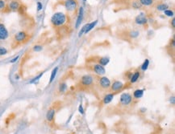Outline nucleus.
<instances>
[{
	"label": "nucleus",
	"mask_w": 175,
	"mask_h": 134,
	"mask_svg": "<svg viewBox=\"0 0 175 134\" xmlns=\"http://www.w3.org/2000/svg\"><path fill=\"white\" fill-rule=\"evenodd\" d=\"M83 16H84V9H83L82 6H81L79 8V11H78V18H77V21H76V24H75V28H78V27L81 25V22L83 20Z\"/></svg>",
	"instance_id": "11"
},
{
	"label": "nucleus",
	"mask_w": 175,
	"mask_h": 134,
	"mask_svg": "<svg viewBox=\"0 0 175 134\" xmlns=\"http://www.w3.org/2000/svg\"><path fill=\"white\" fill-rule=\"evenodd\" d=\"M8 52V51L6 49V47H3V46H0V56H3L6 55Z\"/></svg>",
	"instance_id": "28"
},
{
	"label": "nucleus",
	"mask_w": 175,
	"mask_h": 134,
	"mask_svg": "<svg viewBox=\"0 0 175 134\" xmlns=\"http://www.w3.org/2000/svg\"><path fill=\"white\" fill-rule=\"evenodd\" d=\"M170 23H171V25H172V28H174V27H175V19H174V17L172 18V20L170 21Z\"/></svg>",
	"instance_id": "36"
},
{
	"label": "nucleus",
	"mask_w": 175,
	"mask_h": 134,
	"mask_svg": "<svg viewBox=\"0 0 175 134\" xmlns=\"http://www.w3.org/2000/svg\"><path fill=\"white\" fill-rule=\"evenodd\" d=\"M58 69L59 68L58 67H56V68H54L53 69V71L51 72V75H50V79H49V84H51L53 80H54V79L56 77V74H57V72H58Z\"/></svg>",
	"instance_id": "19"
},
{
	"label": "nucleus",
	"mask_w": 175,
	"mask_h": 134,
	"mask_svg": "<svg viewBox=\"0 0 175 134\" xmlns=\"http://www.w3.org/2000/svg\"><path fill=\"white\" fill-rule=\"evenodd\" d=\"M99 83L100 87L103 89H108L111 87V80L106 76H102L99 79Z\"/></svg>",
	"instance_id": "6"
},
{
	"label": "nucleus",
	"mask_w": 175,
	"mask_h": 134,
	"mask_svg": "<svg viewBox=\"0 0 175 134\" xmlns=\"http://www.w3.org/2000/svg\"><path fill=\"white\" fill-rule=\"evenodd\" d=\"M164 14H165L166 16H168V17H174V11L170 9H166V11H164Z\"/></svg>",
	"instance_id": "25"
},
{
	"label": "nucleus",
	"mask_w": 175,
	"mask_h": 134,
	"mask_svg": "<svg viewBox=\"0 0 175 134\" xmlns=\"http://www.w3.org/2000/svg\"><path fill=\"white\" fill-rule=\"evenodd\" d=\"M169 101H170V103L172 104L173 105H174L175 100H174V96H173V97H170V99H169Z\"/></svg>",
	"instance_id": "35"
},
{
	"label": "nucleus",
	"mask_w": 175,
	"mask_h": 134,
	"mask_svg": "<svg viewBox=\"0 0 175 134\" xmlns=\"http://www.w3.org/2000/svg\"><path fill=\"white\" fill-rule=\"evenodd\" d=\"M98 22H99L98 20H94V21H93V22L88 23V26H87V28H86V31H85V34H87V33H89V32H90V31L92 30V29H94V27L97 25Z\"/></svg>",
	"instance_id": "16"
},
{
	"label": "nucleus",
	"mask_w": 175,
	"mask_h": 134,
	"mask_svg": "<svg viewBox=\"0 0 175 134\" xmlns=\"http://www.w3.org/2000/svg\"><path fill=\"white\" fill-rule=\"evenodd\" d=\"M140 76H141V72H139V71H136V72H135L134 73H132L131 78H130L131 84H135V83L139 80Z\"/></svg>",
	"instance_id": "15"
},
{
	"label": "nucleus",
	"mask_w": 175,
	"mask_h": 134,
	"mask_svg": "<svg viewBox=\"0 0 175 134\" xmlns=\"http://www.w3.org/2000/svg\"><path fill=\"white\" fill-rule=\"evenodd\" d=\"M119 102L124 106H128V105H129L132 102V97H131V95L128 93V92L121 94L120 98H119Z\"/></svg>",
	"instance_id": "2"
},
{
	"label": "nucleus",
	"mask_w": 175,
	"mask_h": 134,
	"mask_svg": "<svg viewBox=\"0 0 175 134\" xmlns=\"http://www.w3.org/2000/svg\"><path fill=\"white\" fill-rule=\"evenodd\" d=\"M142 6H149L153 4V0H140L139 1Z\"/></svg>",
	"instance_id": "22"
},
{
	"label": "nucleus",
	"mask_w": 175,
	"mask_h": 134,
	"mask_svg": "<svg viewBox=\"0 0 175 134\" xmlns=\"http://www.w3.org/2000/svg\"><path fill=\"white\" fill-rule=\"evenodd\" d=\"M87 26H88V23H86V24H85V25L81 28V31H79V33H78V37H81V36H82V35L85 34V31H86V30Z\"/></svg>",
	"instance_id": "30"
},
{
	"label": "nucleus",
	"mask_w": 175,
	"mask_h": 134,
	"mask_svg": "<svg viewBox=\"0 0 175 134\" xmlns=\"http://www.w3.org/2000/svg\"><path fill=\"white\" fill-rule=\"evenodd\" d=\"M44 75V72H41V73H40L39 75H36V77H34V78L32 79V80L29 82V84H36V82H37V81L39 80L41 77H42V75Z\"/></svg>",
	"instance_id": "23"
},
{
	"label": "nucleus",
	"mask_w": 175,
	"mask_h": 134,
	"mask_svg": "<svg viewBox=\"0 0 175 134\" xmlns=\"http://www.w3.org/2000/svg\"><path fill=\"white\" fill-rule=\"evenodd\" d=\"M144 91L143 89H136L133 92V97L136 99H140L144 96Z\"/></svg>",
	"instance_id": "17"
},
{
	"label": "nucleus",
	"mask_w": 175,
	"mask_h": 134,
	"mask_svg": "<svg viewBox=\"0 0 175 134\" xmlns=\"http://www.w3.org/2000/svg\"><path fill=\"white\" fill-rule=\"evenodd\" d=\"M135 23L137 25H144L148 23V19L144 13H141L135 18Z\"/></svg>",
	"instance_id": "7"
},
{
	"label": "nucleus",
	"mask_w": 175,
	"mask_h": 134,
	"mask_svg": "<svg viewBox=\"0 0 175 134\" xmlns=\"http://www.w3.org/2000/svg\"><path fill=\"white\" fill-rule=\"evenodd\" d=\"M168 8H169V5L166 4V3H160L156 6V10L159 11H164Z\"/></svg>",
	"instance_id": "20"
},
{
	"label": "nucleus",
	"mask_w": 175,
	"mask_h": 134,
	"mask_svg": "<svg viewBox=\"0 0 175 134\" xmlns=\"http://www.w3.org/2000/svg\"><path fill=\"white\" fill-rule=\"evenodd\" d=\"M67 89V84L65 82H63V83H61L59 85V91L60 92H65Z\"/></svg>",
	"instance_id": "24"
},
{
	"label": "nucleus",
	"mask_w": 175,
	"mask_h": 134,
	"mask_svg": "<svg viewBox=\"0 0 175 134\" xmlns=\"http://www.w3.org/2000/svg\"><path fill=\"white\" fill-rule=\"evenodd\" d=\"M32 49L36 52H39V51H41L43 50V46H41L40 44H36V45H35L34 47H32Z\"/></svg>",
	"instance_id": "27"
},
{
	"label": "nucleus",
	"mask_w": 175,
	"mask_h": 134,
	"mask_svg": "<svg viewBox=\"0 0 175 134\" xmlns=\"http://www.w3.org/2000/svg\"><path fill=\"white\" fill-rule=\"evenodd\" d=\"M149 59H144V63L141 64V71H146L148 68H149Z\"/></svg>",
	"instance_id": "21"
},
{
	"label": "nucleus",
	"mask_w": 175,
	"mask_h": 134,
	"mask_svg": "<svg viewBox=\"0 0 175 134\" xmlns=\"http://www.w3.org/2000/svg\"><path fill=\"white\" fill-rule=\"evenodd\" d=\"M55 109H50L49 111L47 112L46 114V119H47L48 121H53V119H54V116H55Z\"/></svg>",
	"instance_id": "14"
},
{
	"label": "nucleus",
	"mask_w": 175,
	"mask_h": 134,
	"mask_svg": "<svg viewBox=\"0 0 175 134\" xmlns=\"http://www.w3.org/2000/svg\"><path fill=\"white\" fill-rule=\"evenodd\" d=\"M78 111H79V112H80L81 114H84V109H83V107H82L81 104H80L79 107H78Z\"/></svg>",
	"instance_id": "33"
},
{
	"label": "nucleus",
	"mask_w": 175,
	"mask_h": 134,
	"mask_svg": "<svg viewBox=\"0 0 175 134\" xmlns=\"http://www.w3.org/2000/svg\"><path fill=\"white\" fill-rule=\"evenodd\" d=\"M28 37V35L25 32V31H19L17 32L15 36H14V39L17 43H23L24 41L27 40V39Z\"/></svg>",
	"instance_id": "3"
},
{
	"label": "nucleus",
	"mask_w": 175,
	"mask_h": 134,
	"mask_svg": "<svg viewBox=\"0 0 175 134\" xmlns=\"http://www.w3.org/2000/svg\"><path fill=\"white\" fill-rule=\"evenodd\" d=\"M131 6H132V7L135 8V9H139V8H141V6H142V5H141V3H140L139 1H135V2L132 3Z\"/></svg>",
	"instance_id": "29"
},
{
	"label": "nucleus",
	"mask_w": 175,
	"mask_h": 134,
	"mask_svg": "<svg viewBox=\"0 0 175 134\" xmlns=\"http://www.w3.org/2000/svg\"><path fill=\"white\" fill-rule=\"evenodd\" d=\"M92 69L95 74H97L98 75H105L106 73V69L103 66L100 65L99 63H96L92 66Z\"/></svg>",
	"instance_id": "8"
},
{
	"label": "nucleus",
	"mask_w": 175,
	"mask_h": 134,
	"mask_svg": "<svg viewBox=\"0 0 175 134\" xmlns=\"http://www.w3.org/2000/svg\"><path fill=\"white\" fill-rule=\"evenodd\" d=\"M110 62V59L108 57H102V58H100L99 59V61H98V63H99L100 65L103 66V67H105L106 65H107Z\"/></svg>",
	"instance_id": "18"
},
{
	"label": "nucleus",
	"mask_w": 175,
	"mask_h": 134,
	"mask_svg": "<svg viewBox=\"0 0 175 134\" xmlns=\"http://www.w3.org/2000/svg\"><path fill=\"white\" fill-rule=\"evenodd\" d=\"M111 89L112 91L113 92H119L120 90H122L124 88V84H123L121 81L116 80L113 82V84H111Z\"/></svg>",
	"instance_id": "9"
},
{
	"label": "nucleus",
	"mask_w": 175,
	"mask_h": 134,
	"mask_svg": "<svg viewBox=\"0 0 175 134\" xmlns=\"http://www.w3.org/2000/svg\"><path fill=\"white\" fill-rule=\"evenodd\" d=\"M94 82V78L91 75H84L81 78V84L85 86V87H88L91 86V84Z\"/></svg>",
	"instance_id": "5"
},
{
	"label": "nucleus",
	"mask_w": 175,
	"mask_h": 134,
	"mask_svg": "<svg viewBox=\"0 0 175 134\" xmlns=\"http://www.w3.org/2000/svg\"><path fill=\"white\" fill-rule=\"evenodd\" d=\"M67 17L63 12H56L51 17V23L55 27H61L66 22Z\"/></svg>",
	"instance_id": "1"
},
{
	"label": "nucleus",
	"mask_w": 175,
	"mask_h": 134,
	"mask_svg": "<svg viewBox=\"0 0 175 134\" xmlns=\"http://www.w3.org/2000/svg\"><path fill=\"white\" fill-rule=\"evenodd\" d=\"M139 35H140L139 31L134 30V31H131V32L129 33V36H130L131 38H132V39H135V38L138 37V36H139Z\"/></svg>",
	"instance_id": "26"
},
{
	"label": "nucleus",
	"mask_w": 175,
	"mask_h": 134,
	"mask_svg": "<svg viewBox=\"0 0 175 134\" xmlns=\"http://www.w3.org/2000/svg\"><path fill=\"white\" fill-rule=\"evenodd\" d=\"M65 6L68 11H74L78 6V1L77 0H66Z\"/></svg>",
	"instance_id": "4"
},
{
	"label": "nucleus",
	"mask_w": 175,
	"mask_h": 134,
	"mask_svg": "<svg viewBox=\"0 0 175 134\" xmlns=\"http://www.w3.org/2000/svg\"><path fill=\"white\" fill-rule=\"evenodd\" d=\"M19 56H16V57H15V58H14V59H11V61H10V62L11 63H16V61H17V60H18V59H19Z\"/></svg>",
	"instance_id": "34"
},
{
	"label": "nucleus",
	"mask_w": 175,
	"mask_h": 134,
	"mask_svg": "<svg viewBox=\"0 0 175 134\" xmlns=\"http://www.w3.org/2000/svg\"><path fill=\"white\" fill-rule=\"evenodd\" d=\"M8 6H9V9L11 10V11H18L19 9V7H20V4L18 1H11V2H10V3L8 4Z\"/></svg>",
	"instance_id": "12"
},
{
	"label": "nucleus",
	"mask_w": 175,
	"mask_h": 134,
	"mask_svg": "<svg viewBox=\"0 0 175 134\" xmlns=\"http://www.w3.org/2000/svg\"><path fill=\"white\" fill-rule=\"evenodd\" d=\"M42 8H43V5H42L41 2H37V3H36V10H37V11H41Z\"/></svg>",
	"instance_id": "31"
},
{
	"label": "nucleus",
	"mask_w": 175,
	"mask_h": 134,
	"mask_svg": "<svg viewBox=\"0 0 175 134\" xmlns=\"http://www.w3.org/2000/svg\"><path fill=\"white\" fill-rule=\"evenodd\" d=\"M5 6H6V3H5V1H3V0H0V11L2 9H4L5 8Z\"/></svg>",
	"instance_id": "32"
},
{
	"label": "nucleus",
	"mask_w": 175,
	"mask_h": 134,
	"mask_svg": "<svg viewBox=\"0 0 175 134\" xmlns=\"http://www.w3.org/2000/svg\"><path fill=\"white\" fill-rule=\"evenodd\" d=\"M9 37V32L4 24L0 23V40H5Z\"/></svg>",
	"instance_id": "10"
},
{
	"label": "nucleus",
	"mask_w": 175,
	"mask_h": 134,
	"mask_svg": "<svg viewBox=\"0 0 175 134\" xmlns=\"http://www.w3.org/2000/svg\"><path fill=\"white\" fill-rule=\"evenodd\" d=\"M83 1H84V2H86V0H83Z\"/></svg>",
	"instance_id": "37"
},
{
	"label": "nucleus",
	"mask_w": 175,
	"mask_h": 134,
	"mask_svg": "<svg viewBox=\"0 0 175 134\" xmlns=\"http://www.w3.org/2000/svg\"><path fill=\"white\" fill-rule=\"evenodd\" d=\"M114 97H115V94L114 93H109L106 94L105 97H103V103L104 104H107L111 103L112 100L114 99Z\"/></svg>",
	"instance_id": "13"
}]
</instances>
